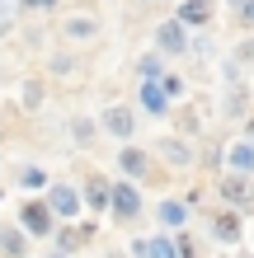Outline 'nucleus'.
<instances>
[{"label": "nucleus", "mask_w": 254, "mask_h": 258, "mask_svg": "<svg viewBox=\"0 0 254 258\" xmlns=\"http://www.w3.org/2000/svg\"><path fill=\"white\" fill-rule=\"evenodd\" d=\"M42 207L52 211V221H57V225H71V221L85 211V207H80V192L71 188V183H47V197H42Z\"/></svg>", "instance_id": "obj_1"}, {"label": "nucleus", "mask_w": 254, "mask_h": 258, "mask_svg": "<svg viewBox=\"0 0 254 258\" xmlns=\"http://www.w3.org/2000/svg\"><path fill=\"white\" fill-rule=\"evenodd\" d=\"M217 192H221V202H226V211H254V178L245 174H221L217 178Z\"/></svg>", "instance_id": "obj_2"}, {"label": "nucleus", "mask_w": 254, "mask_h": 258, "mask_svg": "<svg viewBox=\"0 0 254 258\" xmlns=\"http://www.w3.org/2000/svg\"><path fill=\"white\" fill-rule=\"evenodd\" d=\"M109 216L118 225H132L141 216V192L132 188V183H109Z\"/></svg>", "instance_id": "obj_3"}, {"label": "nucleus", "mask_w": 254, "mask_h": 258, "mask_svg": "<svg viewBox=\"0 0 254 258\" xmlns=\"http://www.w3.org/2000/svg\"><path fill=\"white\" fill-rule=\"evenodd\" d=\"M19 230H24L28 239H47V235L57 230V221H52V211L42 207V202H24V207H19Z\"/></svg>", "instance_id": "obj_4"}, {"label": "nucleus", "mask_w": 254, "mask_h": 258, "mask_svg": "<svg viewBox=\"0 0 254 258\" xmlns=\"http://www.w3.org/2000/svg\"><path fill=\"white\" fill-rule=\"evenodd\" d=\"M188 52V28L179 19H165L156 28V56H184Z\"/></svg>", "instance_id": "obj_5"}, {"label": "nucleus", "mask_w": 254, "mask_h": 258, "mask_svg": "<svg viewBox=\"0 0 254 258\" xmlns=\"http://www.w3.org/2000/svg\"><path fill=\"white\" fill-rule=\"evenodd\" d=\"M212 239L217 244H240L245 239V216L240 211H217L212 216Z\"/></svg>", "instance_id": "obj_6"}, {"label": "nucleus", "mask_w": 254, "mask_h": 258, "mask_svg": "<svg viewBox=\"0 0 254 258\" xmlns=\"http://www.w3.org/2000/svg\"><path fill=\"white\" fill-rule=\"evenodd\" d=\"M160 146V160L170 164V169H188V164H198V150H193L184 136H165V141H156Z\"/></svg>", "instance_id": "obj_7"}, {"label": "nucleus", "mask_w": 254, "mask_h": 258, "mask_svg": "<svg viewBox=\"0 0 254 258\" xmlns=\"http://www.w3.org/2000/svg\"><path fill=\"white\" fill-rule=\"evenodd\" d=\"M156 221H160V230H165V235H179V230L188 225L184 197H165V202H156Z\"/></svg>", "instance_id": "obj_8"}, {"label": "nucleus", "mask_w": 254, "mask_h": 258, "mask_svg": "<svg viewBox=\"0 0 254 258\" xmlns=\"http://www.w3.org/2000/svg\"><path fill=\"white\" fill-rule=\"evenodd\" d=\"M104 132H113L118 141H132V132H137V113H132L127 103H113V108H104Z\"/></svg>", "instance_id": "obj_9"}, {"label": "nucleus", "mask_w": 254, "mask_h": 258, "mask_svg": "<svg viewBox=\"0 0 254 258\" xmlns=\"http://www.w3.org/2000/svg\"><path fill=\"white\" fill-rule=\"evenodd\" d=\"M221 160L231 164V174H245V178H254V146H249V136L231 141L226 150H221Z\"/></svg>", "instance_id": "obj_10"}, {"label": "nucleus", "mask_w": 254, "mask_h": 258, "mask_svg": "<svg viewBox=\"0 0 254 258\" xmlns=\"http://www.w3.org/2000/svg\"><path fill=\"white\" fill-rule=\"evenodd\" d=\"M118 169H123L127 178H146L151 174V155H146L141 146H123L118 150Z\"/></svg>", "instance_id": "obj_11"}, {"label": "nucleus", "mask_w": 254, "mask_h": 258, "mask_svg": "<svg viewBox=\"0 0 254 258\" xmlns=\"http://www.w3.org/2000/svg\"><path fill=\"white\" fill-rule=\"evenodd\" d=\"M80 207H89L99 216V211H109V178H85V188H80Z\"/></svg>", "instance_id": "obj_12"}, {"label": "nucleus", "mask_w": 254, "mask_h": 258, "mask_svg": "<svg viewBox=\"0 0 254 258\" xmlns=\"http://www.w3.org/2000/svg\"><path fill=\"white\" fill-rule=\"evenodd\" d=\"M0 258H28V235L19 225H0Z\"/></svg>", "instance_id": "obj_13"}, {"label": "nucleus", "mask_w": 254, "mask_h": 258, "mask_svg": "<svg viewBox=\"0 0 254 258\" xmlns=\"http://www.w3.org/2000/svg\"><path fill=\"white\" fill-rule=\"evenodd\" d=\"M174 19L184 24V28H207V19H212V5H207V0H184Z\"/></svg>", "instance_id": "obj_14"}, {"label": "nucleus", "mask_w": 254, "mask_h": 258, "mask_svg": "<svg viewBox=\"0 0 254 258\" xmlns=\"http://www.w3.org/2000/svg\"><path fill=\"white\" fill-rule=\"evenodd\" d=\"M137 103H141V108L151 113V117H165V113H170V99L160 94V85H156V80H141V94H137Z\"/></svg>", "instance_id": "obj_15"}, {"label": "nucleus", "mask_w": 254, "mask_h": 258, "mask_svg": "<svg viewBox=\"0 0 254 258\" xmlns=\"http://www.w3.org/2000/svg\"><path fill=\"white\" fill-rule=\"evenodd\" d=\"M62 33H66V38H76V42H85V38H94V33H99V24L89 19V14H76V19H66V24H62Z\"/></svg>", "instance_id": "obj_16"}, {"label": "nucleus", "mask_w": 254, "mask_h": 258, "mask_svg": "<svg viewBox=\"0 0 254 258\" xmlns=\"http://www.w3.org/2000/svg\"><path fill=\"white\" fill-rule=\"evenodd\" d=\"M141 258H174V235H151L146 239V249H141Z\"/></svg>", "instance_id": "obj_17"}, {"label": "nucleus", "mask_w": 254, "mask_h": 258, "mask_svg": "<svg viewBox=\"0 0 254 258\" xmlns=\"http://www.w3.org/2000/svg\"><path fill=\"white\" fill-rule=\"evenodd\" d=\"M47 183H52V178L42 174L38 164H19V188H28V192H42Z\"/></svg>", "instance_id": "obj_18"}, {"label": "nucleus", "mask_w": 254, "mask_h": 258, "mask_svg": "<svg viewBox=\"0 0 254 258\" xmlns=\"http://www.w3.org/2000/svg\"><path fill=\"white\" fill-rule=\"evenodd\" d=\"M137 75L141 80H160V75H165V61H160L156 52H146V56H137Z\"/></svg>", "instance_id": "obj_19"}, {"label": "nucleus", "mask_w": 254, "mask_h": 258, "mask_svg": "<svg viewBox=\"0 0 254 258\" xmlns=\"http://www.w3.org/2000/svg\"><path fill=\"white\" fill-rule=\"evenodd\" d=\"M245 108H249V94H245L240 85H231V94H226V117H240Z\"/></svg>", "instance_id": "obj_20"}, {"label": "nucleus", "mask_w": 254, "mask_h": 258, "mask_svg": "<svg viewBox=\"0 0 254 258\" xmlns=\"http://www.w3.org/2000/svg\"><path fill=\"white\" fill-rule=\"evenodd\" d=\"M71 141L89 146V141H94V122H89V117H76V122H71Z\"/></svg>", "instance_id": "obj_21"}, {"label": "nucleus", "mask_w": 254, "mask_h": 258, "mask_svg": "<svg viewBox=\"0 0 254 258\" xmlns=\"http://www.w3.org/2000/svg\"><path fill=\"white\" fill-rule=\"evenodd\" d=\"M235 66H254V38H245L240 47H235V56H231Z\"/></svg>", "instance_id": "obj_22"}, {"label": "nucleus", "mask_w": 254, "mask_h": 258, "mask_svg": "<svg viewBox=\"0 0 254 258\" xmlns=\"http://www.w3.org/2000/svg\"><path fill=\"white\" fill-rule=\"evenodd\" d=\"M24 103H28V108H38V103H42V85H38V80L24 85Z\"/></svg>", "instance_id": "obj_23"}, {"label": "nucleus", "mask_w": 254, "mask_h": 258, "mask_svg": "<svg viewBox=\"0 0 254 258\" xmlns=\"http://www.w3.org/2000/svg\"><path fill=\"white\" fill-rule=\"evenodd\" d=\"M235 14H240L245 28H254V0H240V10H235Z\"/></svg>", "instance_id": "obj_24"}, {"label": "nucleus", "mask_w": 254, "mask_h": 258, "mask_svg": "<svg viewBox=\"0 0 254 258\" xmlns=\"http://www.w3.org/2000/svg\"><path fill=\"white\" fill-rule=\"evenodd\" d=\"M52 71H57V75H71V71H76V61H71V56H52Z\"/></svg>", "instance_id": "obj_25"}, {"label": "nucleus", "mask_w": 254, "mask_h": 258, "mask_svg": "<svg viewBox=\"0 0 254 258\" xmlns=\"http://www.w3.org/2000/svg\"><path fill=\"white\" fill-rule=\"evenodd\" d=\"M19 10H57V0H19Z\"/></svg>", "instance_id": "obj_26"}, {"label": "nucleus", "mask_w": 254, "mask_h": 258, "mask_svg": "<svg viewBox=\"0 0 254 258\" xmlns=\"http://www.w3.org/2000/svg\"><path fill=\"white\" fill-rule=\"evenodd\" d=\"M109 258H127V253H118V249H113V253H109Z\"/></svg>", "instance_id": "obj_27"}, {"label": "nucleus", "mask_w": 254, "mask_h": 258, "mask_svg": "<svg viewBox=\"0 0 254 258\" xmlns=\"http://www.w3.org/2000/svg\"><path fill=\"white\" fill-rule=\"evenodd\" d=\"M249 146H254V132H249Z\"/></svg>", "instance_id": "obj_28"}, {"label": "nucleus", "mask_w": 254, "mask_h": 258, "mask_svg": "<svg viewBox=\"0 0 254 258\" xmlns=\"http://www.w3.org/2000/svg\"><path fill=\"white\" fill-rule=\"evenodd\" d=\"M245 258H254V253H245Z\"/></svg>", "instance_id": "obj_29"}]
</instances>
